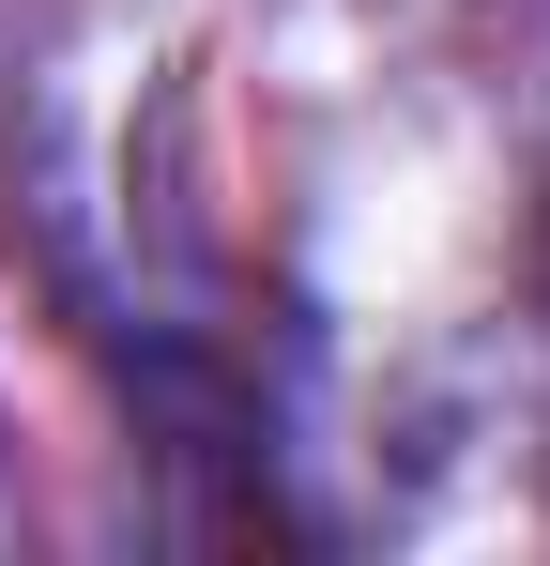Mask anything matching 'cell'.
Here are the masks:
<instances>
[{"label": "cell", "instance_id": "6da1fadb", "mask_svg": "<svg viewBox=\"0 0 550 566\" xmlns=\"http://www.w3.org/2000/svg\"><path fill=\"white\" fill-rule=\"evenodd\" d=\"M536 291H550V185H536Z\"/></svg>", "mask_w": 550, "mask_h": 566}]
</instances>
